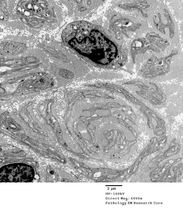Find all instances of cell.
<instances>
[{"label": "cell", "instance_id": "obj_1", "mask_svg": "<svg viewBox=\"0 0 183 211\" xmlns=\"http://www.w3.org/2000/svg\"><path fill=\"white\" fill-rule=\"evenodd\" d=\"M65 42L77 53L94 64L109 65L116 58L117 48L101 27L85 21H77L67 29Z\"/></svg>", "mask_w": 183, "mask_h": 211}, {"label": "cell", "instance_id": "obj_2", "mask_svg": "<svg viewBox=\"0 0 183 211\" xmlns=\"http://www.w3.org/2000/svg\"><path fill=\"white\" fill-rule=\"evenodd\" d=\"M35 175L33 168L22 163H14L0 168V182H30Z\"/></svg>", "mask_w": 183, "mask_h": 211}, {"label": "cell", "instance_id": "obj_3", "mask_svg": "<svg viewBox=\"0 0 183 211\" xmlns=\"http://www.w3.org/2000/svg\"><path fill=\"white\" fill-rule=\"evenodd\" d=\"M50 174L52 175L53 174H54V172L53 171H52L50 172Z\"/></svg>", "mask_w": 183, "mask_h": 211}, {"label": "cell", "instance_id": "obj_4", "mask_svg": "<svg viewBox=\"0 0 183 211\" xmlns=\"http://www.w3.org/2000/svg\"><path fill=\"white\" fill-rule=\"evenodd\" d=\"M160 128V126H159V125H157V126L156 127V128L157 129H158V128Z\"/></svg>", "mask_w": 183, "mask_h": 211}]
</instances>
